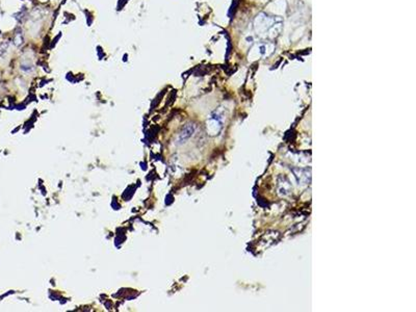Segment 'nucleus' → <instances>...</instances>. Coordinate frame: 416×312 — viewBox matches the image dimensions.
<instances>
[{
	"mask_svg": "<svg viewBox=\"0 0 416 312\" xmlns=\"http://www.w3.org/2000/svg\"><path fill=\"white\" fill-rule=\"evenodd\" d=\"M191 133H192V129L190 130V128H189L188 126L185 128V130L184 132V134H191ZM189 135H190V134H189ZM180 137H181V139H182V138L185 139L187 136H186V134H181V135H180Z\"/></svg>",
	"mask_w": 416,
	"mask_h": 312,
	"instance_id": "7ed1b4c3",
	"label": "nucleus"
},
{
	"mask_svg": "<svg viewBox=\"0 0 416 312\" xmlns=\"http://www.w3.org/2000/svg\"><path fill=\"white\" fill-rule=\"evenodd\" d=\"M23 35L22 33H16V35L14 36V44L19 47L23 44Z\"/></svg>",
	"mask_w": 416,
	"mask_h": 312,
	"instance_id": "f257e3e1",
	"label": "nucleus"
},
{
	"mask_svg": "<svg viewBox=\"0 0 416 312\" xmlns=\"http://www.w3.org/2000/svg\"><path fill=\"white\" fill-rule=\"evenodd\" d=\"M8 49V42L4 41L0 44V57H2Z\"/></svg>",
	"mask_w": 416,
	"mask_h": 312,
	"instance_id": "f03ea898",
	"label": "nucleus"
}]
</instances>
